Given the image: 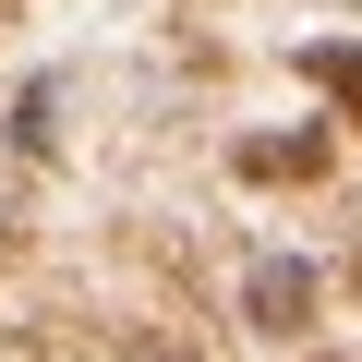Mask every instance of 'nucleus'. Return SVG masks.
<instances>
[{
  "label": "nucleus",
  "mask_w": 362,
  "mask_h": 362,
  "mask_svg": "<svg viewBox=\"0 0 362 362\" xmlns=\"http://www.w3.org/2000/svg\"><path fill=\"white\" fill-rule=\"evenodd\" d=\"M254 326H302V302H314V266H254Z\"/></svg>",
  "instance_id": "1"
},
{
  "label": "nucleus",
  "mask_w": 362,
  "mask_h": 362,
  "mask_svg": "<svg viewBox=\"0 0 362 362\" xmlns=\"http://www.w3.org/2000/svg\"><path fill=\"white\" fill-rule=\"evenodd\" d=\"M302 85H326L338 109H362V49H350V37H314V49H302Z\"/></svg>",
  "instance_id": "2"
}]
</instances>
